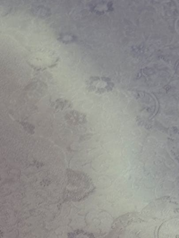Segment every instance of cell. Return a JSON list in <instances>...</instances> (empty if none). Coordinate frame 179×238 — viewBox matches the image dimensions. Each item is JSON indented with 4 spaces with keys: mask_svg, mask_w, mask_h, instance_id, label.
Listing matches in <instances>:
<instances>
[{
    "mask_svg": "<svg viewBox=\"0 0 179 238\" xmlns=\"http://www.w3.org/2000/svg\"><path fill=\"white\" fill-rule=\"evenodd\" d=\"M115 84L111 79L106 76H92L86 82V89L96 94H102L113 90Z\"/></svg>",
    "mask_w": 179,
    "mask_h": 238,
    "instance_id": "6da1fadb",
    "label": "cell"
},
{
    "mask_svg": "<svg viewBox=\"0 0 179 238\" xmlns=\"http://www.w3.org/2000/svg\"><path fill=\"white\" fill-rule=\"evenodd\" d=\"M54 105L56 107H70L71 106V103L67 100L63 99H58L56 100L54 102Z\"/></svg>",
    "mask_w": 179,
    "mask_h": 238,
    "instance_id": "7a4b0ae2",
    "label": "cell"
},
{
    "mask_svg": "<svg viewBox=\"0 0 179 238\" xmlns=\"http://www.w3.org/2000/svg\"><path fill=\"white\" fill-rule=\"evenodd\" d=\"M59 40L61 42H63V43H66L68 42H71L72 41L75 40V36L71 35H65V36H62L59 37Z\"/></svg>",
    "mask_w": 179,
    "mask_h": 238,
    "instance_id": "3957f363",
    "label": "cell"
}]
</instances>
